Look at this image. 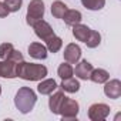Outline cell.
<instances>
[{
  "label": "cell",
  "mask_w": 121,
  "mask_h": 121,
  "mask_svg": "<svg viewBox=\"0 0 121 121\" xmlns=\"http://www.w3.org/2000/svg\"><path fill=\"white\" fill-rule=\"evenodd\" d=\"M47 76V69L41 64H33V63H17V77H22L24 80L37 81Z\"/></svg>",
  "instance_id": "6da1fadb"
},
{
  "label": "cell",
  "mask_w": 121,
  "mask_h": 121,
  "mask_svg": "<svg viewBox=\"0 0 121 121\" xmlns=\"http://www.w3.org/2000/svg\"><path fill=\"white\" fill-rule=\"evenodd\" d=\"M14 103H16V107L22 112L26 114V112L31 111V108L34 107V104H36V94L29 87H23V88H20L17 91Z\"/></svg>",
  "instance_id": "7a4b0ae2"
},
{
  "label": "cell",
  "mask_w": 121,
  "mask_h": 121,
  "mask_svg": "<svg viewBox=\"0 0 121 121\" xmlns=\"http://www.w3.org/2000/svg\"><path fill=\"white\" fill-rule=\"evenodd\" d=\"M43 14H44V3L41 0H33L27 9V24L33 26L34 23L43 19Z\"/></svg>",
  "instance_id": "3957f363"
},
{
  "label": "cell",
  "mask_w": 121,
  "mask_h": 121,
  "mask_svg": "<svg viewBox=\"0 0 121 121\" xmlns=\"http://www.w3.org/2000/svg\"><path fill=\"white\" fill-rule=\"evenodd\" d=\"M60 112L63 114V120L64 118H74V117H77V112H78V104L74 100L66 97L61 107H60Z\"/></svg>",
  "instance_id": "277c9868"
},
{
  "label": "cell",
  "mask_w": 121,
  "mask_h": 121,
  "mask_svg": "<svg viewBox=\"0 0 121 121\" xmlns=\"http://www.w3.org/2000/svg\"><path fill=\"white\" fill-rule=\"evenodd\" d=\"M80 56H81V50L76 44H69L64 50V60L70 64H76L80 60Z\"/></svg>",
  "instance_id": "5b68a950"
},
{
  "label": "cell",
  "mask_w": 121,
  "mask_h": 121,
  "mask_svg": "<svg viewBox=\"0 0 121 121\" xmlns=\"http://www.w3.org/2000/svg\"><path fill=\"white\" fill-rule=\"evenodd\" d=\"M33 27H34V31H36L37 37H40L41 40H46L47 37H50L51 34H54L53 33V29L50 27V24L46 23L44 20H39L37 23L33 24Z\"/></svg>",
  "instance_id": "8992f818"
},
{
  "label": "cell",
  "mask_w": 121,
  "mask_h": 121,
  "mask_svg": "<svg viewBox=\"0 0 121 121\" xmlns=\"http://www.w3.org/2000/svg\"><path fill=\"white\" fill-rule=\"evenodd\" d=\"M76 73V76L81 80H87L90 78V74L93 71V66L87 61V60H83V61H80L77 66H76V70H73Z\"/></svg>",
  "instance_id": "52a82bcc"
},
{
  "label": "cell",
  "mask_w": 121,
  "mask_h": 121,
  "mask_svg": "<svg viewBox=\"0 0 121 121\" xmlns=\"http://www.w3.org/2000/svg\"><path fill=\"white\" fill-rule=\"evenodd\" d=\"M29 53L31 57L39 58V60H44L47 57V47L43 46L41 43H31L29 46Z\"/></svg>",
  "instance_id": "ba28073f"
},
{
  "label": "cell",
  "mask_w": 121,
  "mask_h": 121,
  "mask_svg": "<svg viewBox=\"0 0 121 121\" xmlns=\"http://www.w3.org/2000/svg\"><path fill=\"white\" fill-rule=\"evenodd\" d=\"M64 98H66V95H64L61 91H57L54 95L50 97V103H48V105H50L51 112H54V114H58V112H60V107H61Z\"/></svg>",
  "instance_id": "9c48e42d"
},
{
  "label": "cell",
  "mask_w": 121,
  "mask_h": 121,
  "mask_svg": "<svg viewBox=\"0 0 121 121\" xmlns=\"http://www.w3.org/2000/svg\"><path fill=\"white\" fill-rule=\"evenodd\" d=\"M104 91H105V94L110 98H118L120 94H121V84H120V81L118 80H112V81L107 83Z\"/></svg>",
  "instance_id": "30bf717a"
},
{
  "label": "cell",
  "mask_w": 121,
  "mask_h": 121,
  "mask_svg": "<svg viewBox=\"0 0 121 121\" xmlns=\"http://www.w3.org/2000/svg\"><path fill=\"white\" fill-rule=\"evenodd\" d=\"M44 41H46V44H47V50H50L51 53H57L60 48H61V44H63L61 39L57 37L56 34H51V36L47 37Z\"/></svg>",
  "instance_id": "8fae6325"
},
{
  "label": "cell",
  "mask_w": 121,
  "mask_h": 121,
  "mask_svg": "<svg viewBox=\"0 0 121 121\" xmlns=\"http://www.w3.org/2000/svg\"><path fill=\"white\" fill-rule=\"evenodd\" d=\"M63 20L66 22V24L74 26V24H77V23L81 22V13L77 12V10H70V9H69V10L66 12V14L63 16Z\"/></svg>",
  "instance_id": "7c38bea8"
},
{
  "label": "cell",
  "mask_w": 121,
  "mask_h": 121,
  "mask_svg": "<svg viewBox=\"0 0 121 121\" xmlns=\"http://www.w3.org/2000/svg\"><path fill=\"white\" fill-rule=\"evenodd\" d=\"M88 33H90V29L87 26H83L80 23H77V24L73 26V34L80 41H86V39L88 37Z\"/></svg>",
  "instance_id": "4fadbf2b"
},
{
  "label": "cell",
  "mask_w": 121,
  "mask_h": 121,
  "mask_svg": "<svg viewBox=\"0 0 121 121\" xmlns=\"http://www.w3.org/2000/svg\"><path fill=\"white\" fill-rule=\"evenodd\" d=\"M105 104H94L90 107V111H88V115L91 120H101V118H105L108 111H103L101 112V108H104Z\"/></svg>",
  "instance_id": "5bb4252c"
},
{
  "label": "cell",
  "mask_w": 121,
  "mask_h": 121,
  "mask_svg": "<svg viewBox=\"0 0 121 121\" xmlns=\"http://www.w3.org/2000/svg\"><path fill=\"white\" fill-rule=\"evenodd\" d=\"M69 10V7L63 3V2H60V0H57V2H54L51 4V13L54 17L57 19H63V16L66 14V12Z\"/></svg>",
  "instance_id": "9a60e30c"
},
{
  "label": "cell",
  "mask_w": 121,
  "mask_h": 121,
  "mask_svg": "<svg viewBox=\"0 0 121 121\" xmlns=\"http://www.w3.org/2000/svg\"><path fill=\"white\" fill-rule=\"evenodd\" d=\"M56 88H57V83L54 80H44L37 87V90H39L40 94H51Z\"/></svg>",
  "instance_id": "2e32d148"
},
{
  "label": "cell",
  "mask_w": 121,
  "mask_h": 121,
  "mask_svg": "<svg viewBox=\"0 0 121 121\" xmlns=\"http://www.w3.org/2000/svg\"><path fill=\"white\" fill-rule=\"evenodd\" d=\"M61 88H63L64 91H67V93H76V91H78L80 84H78V81H77L74 77H70V78L63 80V83H61Z\"/></svg>",
  "instance_id": "e0dca14e"
},
{
  "label": "cell",
  "mask_w": 121,
  "mask_h": 121,
  "mask_svg": "<svg viewBox=\"0 0 121 121\" xmlns=\"http://www.w3.org/2000/svg\"><path fill=\"white\" fill-rule=\"evenodd\" d=\"M108 73L105 71V70H101V69H98V70H94L93 69V71H91V74H90V78L94 81V83H105L107 80H108Z\"/></svg>",
  "instance_id": "ac0fdd59"
},
{
  "label": "cell",
  "mask_w": 121,
  "mask_h": 121,
  "mask_svg": "<svg viewBox=\"0 0 121 121\" xmlns=\"http://www.w3.org/2000/svg\"><path fill=\"white\" fill-rule=\"evenodd\" d=\"M58 76L61 77L63 80H66V78H70V77H73V67H71V64L70 63H63L61 66L58 67Z\"/></svg>",
  "instance_id": "d6986e66"
},
{
  "label": "cell",
  "mask_w": 121,
  "mask_h": 121,
  "mask_svg": "<svg viewBox=\"0 0 121 121\" xmlns=\"http://www.w3.org/2000/svg\"><path fill=\"white\" fill-rule=\"evenodd\" d=\"M100 40H101V36L97 33V31H94V30H90V33H88V37L86 39V44L88 46V47H91V48H94V47H97L98 44H100Z\"/></svg>",
  "instance_id": "ffe728a7"
},
{
  "label": "cell",
  "mask_w": 121,
  "mask_h": 121,
  "mask_svg": "<svg viewBox=\"0 0 121 121\" xmlns=\"http://www.w3.org/2000/svg\"><path fill=\"white\" fill-rule=\"evenodd\" d=\"M81 3L90 10H100L104 7L105 0H81Z\"/></svg>",
  "instance_id": "44dd1931"
},
{
  "label": "cell",
  "mask_w": 121,
  "mask_h": 121,
  "mask_svg": "<svg viewBox=\"0 0 121 121\" xmlns=\"http://www.w3.org/2000/svg\"><path fill=\"white\" fill-rule=\"evenodd\" d=\"M13 51H14L13 44H10V43H3L2 46H0V58H2V60H7Z\"/></svg>",
  "instance_id": "7402d4cb"
},
{
  "label": "cell",
  "mask_w": 121,
  "mask_h": 121,
  "mask_svg": "<svg viewBox=\"0 0 121 121\" xmlns=\"http://www.w3.org/2000/svg\"><path fill=\"white\" fill-rule=\"evenodd\" d=\"M22 3H23V0H4V4H6V7H7L9 12H17V10H20Z\"/></svg>",
  "instance_id": "603a6c76"
},
{
  "label": "cell",
  "mask_w": 121,
  "mask_h": 121,
  "mask_svg": "<svg viewBox=\"0 0 121 121\" xmlns=\"http://www.w3.org/2000/svg\"><path fill=\"white\" fill-rule=\"evenodd\" d=\"M9 13H10V12L7 10L6 4H4V3H0V17H6Z\"/></svg>",
  "instance_id": "cb8c5ba5"
},
{
  "label": "cell",
  "mask_w": 121,
  "mask_h": 121,
  "mask_svg": "<svg viewBox=\"0 0 121 121\" xmlns=\"http://www.w3.org/2000/svg\"><path fill=\"white\" fill-rule=\"evenodd\" d=\"M0 94H2V88H0Z\"/></svg>",
  "instance_id": "d4e9b609"
}]
</instances>
